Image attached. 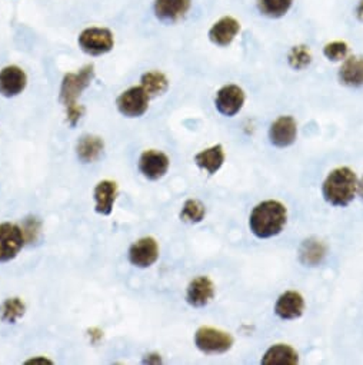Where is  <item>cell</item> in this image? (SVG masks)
Returning <instances> with one entry per match:
<instances>
[{
    "label": "cell",
    "mask_w": 363,
    "mask_h": 365,
    "mask_svg": "<svg viewBox=\"0 0 363 365\" xmlns=\"http://www.w3.org/2000/svg\"><path fill=\"white\" fill-rule=\"evenodd\" d=\"M26 312V304L18 298H8L0 305V318L8 324H16L18 319H21Z\"/></svg>",
    "instance_id": "25"
},
{
    "label": "cell",
    "mask_w": 363,
    "mask_h": 365,
    "mask_svg": "<svg viewBox=\"0 0 363 365\" xmlns=\"http://www.w3.org/2000/svg\"><path fill=\"white\" fill-rule=\"evenodd\" d=\"M117 197V184L115 180L103 179L95 187L93 198H95V211L100 215H110L115 207V201Z\"/></svg>",
    "instance_id": "16"
},
{
    "label": "cell",
    "mask_w": 363,
    "mask_h": 365,
    "mask_svg": "<svg viewBox=\"0 0 363 365\" xmlns=\"http://www.w3.org/2000/svg\"><path fill=\"white\" fill-rule=\"evenodd\" d=\"M313 61L312 51L307 45H295L288 53V63L293 71H305L310 66Z\"/></svg>",
    "instance_id": "26"
},
{
    "label": "cell",
    "mask_w": 363,
    "mask_h": 365,
    "mask_svg": "<svg viewBox=\"0 0 363 365\" xmlns=\"http://www.w3.org/2000/svg\"><path fill=\"white\" fill-rule=\"evenodd\" d=\"M339 82L347 88L363 86V56L353 55L347 56L337 72Z\"/></svg>",
    "instance_id": "18"
},
{
    "label": "cell",
    "mask_w": 363,
    "mask_h": 365,
    "mask_svg": "<svg viewBox=\"0 0 363 365\" xmlns=\"http://www.w3.org/2000/svg\"><path fill=\"white\" fill-rule=\"evenodd\" d=\"M25 244L26 240L21 225L12 222L0 224V264L15 259Z\"/></svg>",
    "instance_id": "5"
},
{
    "label": "cell",
    "mask_w": 363,
    "mask_h": 365,
    "mask_svg": "<svg viewBox=\"0 0 363 365\" xmlns=\"http://www.w3.org/2000/svg\"><path fill=\"white\" fill-rule=\"evenodd\" d=\"M93 78H95L93 65H86L75 73H66L63 76L60 92H59V99L63 103V106L76 103L80 95L90 86Z\"/></svg>",
    "instance_id": "4"
},
{
    "label": "cell",
    "mask_w": 363,
    "mask_h": 365,
    "mask_svg": "<svg viewBox=\"0 0 363 365\" xmlns=\"http://www.w3.org/2000/svg\"><path fill=\"white\" fill-rule=\"evenodd\" d=\"M215 298V285L208 277L195 278L186 291V301L195 308L206 307Z\"/></svg>",
    "instance_id": "15"
},
{
    "label": "cell",
    "mask_w": 363,
    "mask_h": 365,
    "mask_svg": "<svg viewBox=\"0 0 363 365\" xmlns=\"http://www.w3.org/2000/svg\"><path fill=\"white\" fill-rule=\"evenodd\" d=\"M298 138V123L296 120L286 115L279 116L269 129V139L270 143L276 148H288Z\"/></svg>",
    "instance_id": "14"
},
{
    "label": "cell",
    "mask_w": 363,
    "mask_h": 365,
    "mask_svg": "<svg viewBox=\"0 0 363 365\" xmlns=\"http://www.w3.org/2000/svg\"><path fill=\"white\" fill-rule=\"evenodd\" d=\"M299 362L298 352L285 344L270 346L262 358L263 365H295Z\"/></svg>",
    "instance_id": "22"
},
{
    "label": "cell",
    "mask_w": 363,
    "mask_h": 365,
    "mask_svg": "<svg viewBox=\"0 0 363 365\" xmlns=\"http://www.w3.org/2000/svg\"><path fill=\"white\" fill-rule=\"evenodd\" d=\"M22 230L25 234L26 244H35L42 234V222L36 217H29L23 221Z\"/></svg>",
    "instance_id": "29"
},
{
    "label": "cell",
    "mask_w": 363,
    "mask_h": 365,
    "mask_svg": "<svg viewBox=\"0 0 363 365\" xmlns=\"http://www.w3.org/2000/svg\"><path fill=\"white\" fill-rule=\"evenodd\" d=\"M326 255L325 245L317 240H307L302 244L300 248V261L305 265L316 267L319 265Z\"/></svg>",
    "instance_id": "24"
},
{
    "label": "cell",
    "mask_w": 363,
    "mask_h": 365,
    "mask_svg": "<svg viewBox=\"0 0 363 365\" xmlns=\"http://www.w3.org/2000/svg\"><path fill=\"white\" fill-rule=\"evenodd\" d=\"M245 101H246L245 91L239 85L231 83V85L222 86L218 91L215 98V106L221 115L232 118L242 110Z\"/></svg>",
    "instance_id": "9"
},
{
    "label": "cell",
    "mask_w": 363,
    "mask_h": 365,
    "mask_svg": "<svg viewBox=\"0 0 363 365\" xmlns=\"http://www.w3.org/2000/svg\"><path fill=\"white\" fill-rule=\"evenodd\" d=\"M195 344L205 354H223L232 348L233 338L225 331L202 327L196 331Z\"/></svg>",
    "instance_id": "6"
},
{
    "label": "cell",
    "mask_w": 363,
    "mask_h": 365,
    "mask_svg": "<svg viewBox=\"0 0 363 365\" xmlns=\"http://www.w3.org/2000/svg\"><path fill=\"white\" fill-rule=\"evenodd\" d=\"M159 259V245L154 238L143 237L129 248V261L137 268H149Z\"/></svg>",
    "instance_id": "11"
},
{
    "label": "cell",
    "mask_w": 363,
    "mask_h": 365,
    "mask_svg": "<svg viewBox=\"0 0 363 365\" xmlns=\"http://www.w3.org/2000/svg\"><path fill=\"white\" fill-rule=\"evenodd\" d=\"M105 149V142L96 135H83L76 145V155L83 163H92L99 159Z\"/></svg>",
    "instance_id": "19"
},
{
    "label": "cell",
    "mask_w": 363,
    "mask_h": 365,
    "mask_svg": "<svg viewBox=\"0 0 363 365\" xmlns=\"http://www.w3.org/2000/svg\"><path fill=\"white\" fill-rule=\"evenodd\" d=\"M353 14H354V18L357 19V22L363 24V0H357Z\"/></svg>",
    "instance_id": "33"
},
{
    "label": "cell",
    "mask_w": 363,
    "mask_h": 365,
    "mask_svg": "<svg viewBox=\"0 0 363 365\" xmlns=\"http://www.w3.org/2000/svg\"><path fill=\"white\" fill-rule=\"evenodd\" d=\"M28 86V76L25 71L16 65L5 66L0 71V95L5 98H15L21 95Z\"/></svg>",
    "instance_id": "13"
},
{
    "label": "cell",
    "mask_w": 363,
    "mask_h": 365,
    "mask_svg": "<svg viewBox=\"0 0 363 365\" xmlns=\"http://www.w3.org/2000/svg\"><path fill=\"white\" fill-rule=\"evenodd\" d=\"M305 311V299L296 291H286L282 294L275 305V312L280 319L290 321L299 318Z\"/></svg>",
    "instance_id": "17"
},
{
    "label": "cell",
    "mask_w": 363,
    "mask_h": 365,
    "mask_svg": "<svg viewBox=\"0 0 363 365\" xmlns=\"http://www.w3.org/2000/svg\"><path fill=\"white\" fill-rule=\"evenodd\" d=\"M242 31L241 22L233 16H222L209 29V41L219 48H228L239 36Z\"/></svg>",
    "instance_id": "10"
},
{
    "label": "cell",
    "mask_w": 363,
    "mask_h": 365,
    "mask_svg": "<svg viewBox=\"0 0 363 365\" xmlns=\"http://www.w3.org/2000/svg\"><path fill=\"white\" fill-rule=\"evenodd\" d=\"M205 215H206V208L198 200H188L180 212L182 221L189 222V224L202 222L205 220Z\"/></svg>",
    "instance_id": "27"
},
{
    "label": "cell",
    "mask_w": 363,
    "mask_h": 365,
    "mask_svg": "<svg viewBox=\"0 0 363 365\" xmlns=\"http://www.w3.org/2000/svg\"><path fill=\"white\" fill-rule=\"evenodd\" d=\"M288 222L286 207L279 201H263L258 204L251 217L249 227L255 237L261 240H268L279 235Z\"/></svg>",
    "instance_id": "1"
},
{
    "label": "cell",
    "mask_w": 363,
    "mask_h": 365,
    "mask_svg": "<svg viewBox=\"0 0 363 365\" xmlns=\"http://www.w3.org/2000/svg\"><path fill=\"white\" fill-rule=\"evenodd\" d=\"M140 86L147 92L150 98H154L163 95L169 89V79L160 71H149L142 75Z\"/></svg>",
    "instance_id": "23"
},
{
    "label": "cell",
    "mask_w": 363,
    "mask_h": 365,
    "mask_svg": "<svg viewBox=\"0 0 363 365\" xmlns=\"http://www.w3.org/2000/svg\"><path fill=\"white\" fill-rule=\"evenodd\" d=\"M194 5V0H153V15L162 24L184 21Z\"/></svg>",
    "instance_id": "8"
},
{
    "label": "cell",
    "mask_w": 363,
    "mask_h": 365,
    "mask_svg": "<svg viewBox=\"0 0 363 365\" xmlns=\"http://www.w3.org/2000/svg\"><path fill=\"white\" fill-rule=\"evenodd\" d=\"M359 182L356 173L346 166L333 169L323 182L322 194L333 207H347L356 197Z\"/></svg>",
    "instance_id": "2"
},
{
    "label": "cell",
    "mask_w": 363,
    "mask_h": 365,
    "mask_svg": "<svg viewBox=\"0 0 363 365\" xmlns=\"http://www.w3.org/2000/svg\"><path fill=\"white\" fill-rule=\"evenodd\" d=\"M78 45L80 51L89 56H102L115 48V35L107 28H86L80 32Z\"/></svg>",
    "instance_id": "3"
},
{
    "label": "cell",
    "mask_w": 363,
    "mask_h": 365,
    "mask_svg": "<svg viewBox=\"0 0 363 365\" xmlns=\"http://www.w3.org/2000/svg\"><path fill=\"white\" fill-rule=\"evenodd\" d=\"M170 160L166 153L154 149L144 150L139 158V170L144 178L150 180H157L163 178L169 170Z\"/></svg>",
    "instance_id": "12"
},
{
    "label": "cell",
    "mask_w": 363,
    "mask_h": 365,
    "mask_svg": "<svg viewBox=\"0 0 363 365\" xmlns=\"http://www.w3.org/2000/svg\"><path fill=\"white\" fill-rule=\"evenodd\" d=\"M295 0H255L256 9L261 16L266 19H282L293 8Z\"/></svg>",
    "instance_id": "21"
},
{
    "label": "cell",
    "mask_w": 363,
    "mask_h": 365,
    "mask_svg": "<svg viewBox=\"0 0 363 365\" xmlns=\"http://www.w3.org/2000/svg\"><path fill=\"white\" fill-rule=\"evenodd\" d=\"M357 191H359V194H360V197H362V200H363V179L360 180V184H359Z\"/></svg>",
    "instance_id": "35"
},
{
    "label": "cell",
    "mask_w": 363,
    "mask_h": 365,
    "mask_svg": "<svg viewBox=\"0 0 363 365\" xmlns=\"http://www.w3.org/2000/svg\"><path fill=\"white\" fill-rule=\"evenodd\" d=\"M89 338L93 344H98L103 338V331L99 328H90L89 329Z\"/></svg>",
    "instance_id": "32"
},
{
    "label": "cell",
    "mask_w": 363,
    "mask_h": 365,
    "mask_svg": "<svg viewBox=\"0 0 363 365\" xmlns=\"http://www.w3.org/2000/svg\"><path fill=\"white\" fill-rule=\"evenodd\" d=\"M195 162L209 175H215L225 163V150L222 145H214L195 156Z\"/></svg>",
    "instance_id": "20"
},
{
    "label": "cell",
    "mask_w": 363,
    "mask_h": 365,
    "mask_svg": "<svg viewBox=\"0 0 363 365\" xmlns=\"http://www.w3.org/2000/svg\"><path fill=\"white\" fill-rule=\"evenodd\" d=\"M66 108V116H68V122L70 126H76L79 123V120L82 119L83 113H85V108L82 105H79L78 102L76 103H72L69 106H65Z\"/></svg>",
    "instance_id": "30"
},
{
    "label": "cell",
    "mask_w": 363,
    "mask_h": 365,
    "mask_svg": "<svg viewBox=\"0 0 363 365\" xmlns=\"http://www.w3.org/2000/svg\"><path fill=\"white\" fill-rule=\"evenodd\" d=\"M349 51L344 41H332L323 46V56L330 62H343L349 56Z\"/></svg>",
    "instance_id": "28"
},
{
    "label": "cell",
    "mask_w": 363,
    "mask_h": 365,
    "mask_svg": "<svg viewBox=\"0 0 363 365\" xmlns=\"http://www.w3.org/2000/svg\"><path fill=\"white\" fill-rule=\"evenodd\" d=\"M25 364L26 365H32V364L33 365H36V364H39V365H52L53 361L46 358V356H35V358H31V359L25 361Z\"/></svg>",
    "instance_id": "31"
},
{
    "label": "cell",
    "mask_w": 363,
    "mask_h": 365,
    "mask_svg": "<svg viewBox=\"0 0 363 365\" xmlns=\"http://www.w3.org/2000/svg\"><path fill=\"white\" fill-rule=\"evenodd\" d=\"M143 362H144V364H152V362L159 364V362H162V358H160L159 354H149V355H146V358L143 359Z\"/></svg>",
    "instance_id": "34"
},
{
    "label": "cell",
    "mask_w": 363,
    "mask_h": 365,
    "mask_svg": "<svg viewBox=\"0 0 363 365\" xmlns=\"http://www.w3.org/2000/svg\"><path fill=\"white\" fill-rule=\"evenodd\" d=\"M150 96L142 86H132L116 99L117 110L126 118H140L149 109Z\"/></svg>",
    "instance_id": "7"
}]
</instances>
